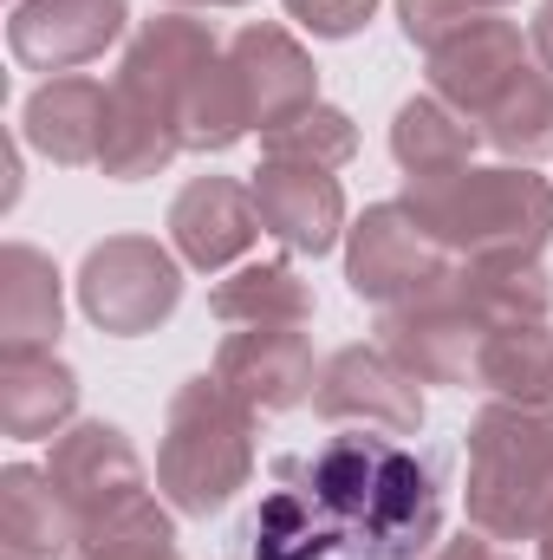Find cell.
Here are the masks:
<instances>
[{
  "label": "cell",
  "instance_id": "cell-1",
  "mask_svg": "<svg viewBox=\"0 0 553 560\" xmlns=\"http://www.w3.org/2000/svg\"><path fill=\"white\" fill-rule=\"evenodd\" d=\"M306 495L352 560H423L443 528V495L430 463L398 436H332L306 469Z\"/></svg>",
  "mask_w": 553,
  "mask_h": 560
},
{
  "label": "cell",
  "instance_id": "cell-2",
  "mask_svg": "<svg viewBox=\"0 0 553 560\" xmlns=\"http://www.w3.org/2000/svg\"><path fill=\"white\" fill-rule=\"evenodd\" d=\"M411 215L456 261H541L553 242V183L528 163H469L404 189Z\"/></svg>",
  "mask_w": 553,
  "mask_h": 560
},
{
  "label": "cell",
  "instance_id": "cell-3",
  "mask_svg": "<svg viewBox=\"0 0 553 560\" xmlns=\"http://www.w3.org/2000/svg\"><path fill=\"white\" fill-rule=\"evenodd\" d=\"M255 476V411L215 378H189L169 398L163 443H156V489L169 495L176 515H222Z\"/></svg>",
  "mask_w": 553,
  "mask_h": 560
},
{
  "label": "cell",
  "instance_id": "cell-4",
  "mask_svg": "<svg viewBox=\"0 0 553 560\" xmlns=\"http://www.w3.org/2000/svg\"><path fill=\"white\" fill-rule=\"evenodd\" d=\"M469 528L489 541H541L553 528V411L489 405L469 423Z\"/></svg>",
  "mask_w": 553,
  "mask_h": 560
},
{
  "label": "cell",
  "instance_id": "cell-5",
  "mask_svg": "<svg viewBox=\"0 0 553 560\" xmlns=\"http://www.w3.org/2000/svg\"><path fill=\"white\" fill-rule=\"evenodd\" d=\"M79 306L98 332L143 339L183 306V261L150 235H105L79 261Z\"/></svg>",
  "mask_w": 553,
  "mask_h": 560
},
{
  "label": "cell",
  "instance_id": "cell-6",
  "mask_svg": "<svg viewBox=\"0 0 553 560\" xmlns=\"http://www.w3.org/2000/svg\"><path fill=\"white\" fill-rule=\"evenodd\" d=\"M489 319L462 300L456 275L416 300H398L378 313V346L411 372L416 385H475L489 352Z\"/></svg>",
  "mask_w": 553,
  "mask_h": 560
},
{
  "label": "cell",
  "instance_id": "cell-7",
  "mask_svg": "<svg viewBox=\"0 0 553 560\" xmlns=\"http://www.w3.org/2000/svg\"><path fill=\"white\" fill-rule=\"evenodd\" d=\"M449 275H456V255L416 222L411 202H372L345 229V287L358 300H372L378 313L443 287Z\"/></svg>",
  "mask_w": 553,
  "mask_h": 560
},
{
  "label": "cell",
  "instance_id": "cell-8",
  "mask_svg": "<svg viewBox=\"0 0 553 560\" xmlns=\"http://www.w3.org/2000/svg\"><path fill=\"white\" fill-rule=\"evenodd\" d=\"M215 59H222V46H215V33L202 20L156 13V20L138 26V39L125 46V66L111 79V98H125V105H138L150 118L176 125V138H183V98L202 79V66H215Z\"/></svg>",
  "mask_w": 553,
  "mask_h": 560
},
{
  "label": "cell",
  "instance_id": "cell-9",
  "mask_svg": "<svg viewBox=\"0 0 553 560\" xmlns=\"http://www.w3.org/2000/svg\"><path fill=\"white\" fill-rule=\"evenodd\" d=\"M313 411L326 423H358L385 436H416L423 430V385L385 352V346H345L319 365Z\"/></svg>",
  "mask_w": 553,
  "mask_h": 560
},
{
  "label": "cell",
  "instance_id": "cell-10",
  "mask_svg": "<svg viewBox=\"0 0 553 560\" xmlns=\"http://www.w3.org/2000/svg\"><path fill=\"white\" fill-rule=\"evenodd\" d=\"M528 52H534V46L521 39V26H515V20L482 13V20H469L462 33H449V39L430 52V92L482 131L489 105L521 79Z\"/></svg>",
  "mask_w": 553,
  "mask_h": 560
},
{
  "label": "cell",
  "instance_id": "cell-11",
  "mask_svg": "<svg viewBox=\"0 0 553 560\" xmlns=\"http://www.w3.org/2000/svg\"><path fill=\"white\" fill-rule=\"evenodd\" d=\"M46 476L59 482V495L72 502V515L85 528L143 495V456L131 450V436L105 418H85L72 430H59L52 456H46Z\"/></svg>",
  "mask_w": 553,
  "mask_h": 560
},
{
  "label": "cell",
  "instance_id": "cell-12",
  "mask_svg": "<svg viewBox=\"0 0 553 560\" xmlns=\"http://www.w3.org/2000/svg\"><path fill=\"white\" fill-rule=\"evenodd\" d=\"M215 378L255 411V418H280L293 405L313 398L319 365H313V339L299 326H235L215 352Z\"/></svg>",
  "mask_w": 553,
  "mask_h": 560
},
{
  "label": "cell",
  "instance_id": "cell-13",
  "mask_svg": "<svg viewBox=\"0 0 553 560\" xmlns=\"http://www.w3.org/2000/svg\"><path fill=\"white\" fill-rule=\"evenodd\" d=\"M131 7L125 0H20L7 20V46L26 72H72L85 59H98L105 46H118Z\"/></svg>",
  "mask_w": 553,
  "mask_h": 560
},
{
  "label": "cell",
  "instance_id": "cell-14",
  "mask_svg": "<svg viewBox=\"0 0 553 560\" xmlns=\"http://www.w3.org/2000/svg\"><path fill=\"white\" fill-rule=\"evenodd\" d=\"M228 66H235V79L248 92V112H255V131L261 138L319 105V66H313V52L286 26H274V20L242 26L228 39Z\"/></svg>",
  "mask_w": 553,
  "mask_h": 560
},
{
  "label": "cell",
  "instance_id": "cell-15",
  "mask_svg": "<svg viewBox=\"0 0 553 560\" xmlns=\"http://www.w3.org/2000/svg\"><path fill=\"white\" fill-rule=\"evenodd\" d=\"M248 189H255L261 229L280 248H293V255H332L339 248V235H345V189H339L332 170L268 156Z\"/></svg>",
  "mask_w": 553,
  "mask_h": 560
},
{
  "label": "cell",
  "instance_id": "cell-16",
  "mask_svg": "<svg viewBox=\"0 0 553 560\" xmlns=\"http://www.w3.org/2000/svg\"><path fill=\"white\" fill-rule=\"evenodd\" d=\"M255 235H261V209H255V189L235 176H196L169 202V242L202 275L242 261L255 248Z\"/></svg>",
  "mask_w": 553,
  "mask_h": 560
},
{
  "label": "cell",
  "instance_id": "cell-17",
  "mask_svg": "<svg viewBox=\"0 0 553 560\" xmlns=\"http://www.w3.org/2000/svg\"><path fill=\"white\" fill-rule=\"evenodd\" d=\"M105 118H111V92H105L98 79L59 72V79H46V85L26 98L20 138L33 143L46 163H59V170H85V163H98V150H105Z\"/></svg>",
  "mask_w": 553,
  "mask_h": 560
},
{
  "label": "cell",
  "instance_id": "cell-18",
  "mask_svg": "<svg viewBox=\"0 0 553 560\" xmlns=\"http://www.w3.org/2000/svg\"><path fill=\"white\" fill-rule=\"evenodd\" d=\"M85 535V522L72 515V502L59 495V482L33 463H7L0 469V548L33 560H72Z\"/></svg>",
  "mask_w": 553,
  "mask_h": 560
},
{
  "label": "cell",
  "instance_id": "cell-19",
  "mask_svg": "<svg viewBox=\"0 0 553 560\" xmlns=\"http://www.w3.org/2000/svg\"><path fill=\"white\" fill-rule=\"evenodd\" d=\"M79 372L52 352H0V430L20 443L72 430Z\"/></svg>",
  "mask_w": 553,
  "mask_h": 560
},
{
  "label": "cell",
  "instance_id": "cell-20",
  "mask_svg": "<svg viewBox=\"0 0 553 560\" xmlns=\"http://www.w3.org/2000/svg\"><path fill=\"white\" fill-rule=\"evenodd\" d=\"M66 319L59 300V268L33 242L0 248V352H52Z\"/></svg>",
  "mask_w": 553,
  "mask_h": 560
},
{
  "label": "cell",
  "instance_id": "cell-21",
  "mask_svg": "<svg viewBox=\"0 0 553 560\" xmlns=\"http://www.w3.org/2000/svg\"><path fill=\"white\" fill-rule=\"evenodd\" d=\"M475 143H482V131H475L462 112H449L436 92L404 98L398 118H391V156H398V170H404L411 183L469 170V163H475Z\"/></svg>",
  "mask_w": 553,
  "mask_h": 560
},
{
  "label": "cell",
  "instance_id": "cell-22",
  "mask_svg": "<svg viewBox=\"0 0 553 560\" xmlns=\"http://www.w3.org/2000/svg\"><path fill=\"white\" fill-rule=\"evenodd\" d=\"M209 313L222 326H306L313 287L299 280L293 261H255V268H235L209 293Z\"/></svg>",
  "mask_w": 553,
  "mask_h": 560
},
{
  "label": "cell",
  "instance_id": "cell-23",
  "mask_svg": "<svg viewBox=\"0 0 553 560\" xmlns=\"http://www.w3.org/2000/svg\"><path fill=\"white\" fill-rule=\"evenodd\" d=\"M456 287L489 319V332L548 326V313H553V280L541 261H462L456 268Z\"/></svg>",
  "mask_w": 553,
  "mask_h": 560
},
{
  "label": "cell",
  "instance_id": "cell-24",
  "mask_svg": "<svg viewBox=\"0 0 553 560\" xmlns=\"http://www.w3.org/2000/svg\"><path fill=\"white\" fill-rule=\"evenodd\" d=\"M482 143L502 150L508 163H541V156H553V72L521 66V79L489 105Z\"/></svg>",
  "mask_w": 553,
  "mask_h": 560
},
{
  "label": "cell",
  "instance_id": "cell-25",
  "mask_svg": "<svg viewBox=\"0 0 553 560\" xmlns=\"http://www.w3.org/2000/svg\"><path fill=\"white\" fill-rule=\"evenodd\" d=\"M482 392H495L502 405H534L553 411V326H508L489 339L482 352Z\"/></svg>",
  "mask_w": 553,
  "mask_h": 560
},
{
  "label": "cell",
  "instance_id": "cell-26",
  "mask_svg": "<svg viewBox=\"0 0 553 560\" xmlns=\"http://www.w3.org/2000/svg\"><path fill=\"white\" fill-rule=\"evenodd\" d=\"M248 131H255V112H248V92H242V79L222 52L215 66H202V79L183 98V150L215 156V150H235Z\"/></svg>",
  "mask_w": 553,
  "mask_h": 560
},
{
  "label": "cell",
  "instance_id": "cell-27",
  "mask_svg": "<svg viewBox=\"0 0 553 560\" xmlns=\"http://www.w3.org/2000/svg\"><path fill=\"white\" fill-rule=\"evenodd\" d=\"M176 156H183L176 125H163V118H150V112H138V105L111 98V118H105V150H98V170H105L111 183H143V176H163Z\"/></svg>",
  "mask_w": 553,
  "mask_h": 560
},
{
  "label": "cell",
  "instance_id": "cell-28",
  "mask_svg": "<svg viewBox=\"0 0 553 560\" xmlns=\"http://www.w3.org/2000/svg\"><path fill=\"white\" fill-rule=\"evenodd\" d=\"M248 548H255V560H319L332 548V528L306 489H274L248 522Z\"/></svg>",
  "mask_w": 553,
  "mask_h": 560
},
{
  "label": "cell",
  "instance_id": "cell-29",
  "mask_svg": "<svg viewBox=\"0 0 553 560\" xmlns=\"http://www.w3.org/2000/svg\"><path fill=\"white\" fill-rule=\"evenodd\" d=\"M72 560H183L176 555V522H169L150 495H138V502H125L118 515L92 522V528L79 535Z\"/></svg>",
  "mask_w": 553,
  "mask_h": 560
},
{
  "label": "cell",
  "instance_id": "cell-30",
  "mask_svg": "<svg viewBox=\"0 0 553 560\" xmlns=\"http://www.w3.org/2000/svg\"><path fill=\"white\" fill-rule=\"evenodd\" d=\"M268 156L280 163H313V170H345L352 156H358V125L339 112V105H313V112H299L293 125H280L268 131Z\"/></svg>",
  "mask_w": 553,
  "mask_h": 560
},
{
  "label": "cell",
  "instance_id": "cell-31",
  "mask_svg": "<svg viewBox=\"0 0 553 560\" xmlns=\"http://www.w3.org/2000/svg\"><path fill=\"white\" fill-rule=\"evenodd\" d=\"M469 20H482V7L475 0H398V26H404V39L423 46V52H436L449 33H462Z\"/></svg>",
  "mask_w": 553,
  "mask_h": 560
},
{
  "label": "cell",
  "instance_id": "cell-32",
  "mask_svg": "<svg viewBox=\"0 0 553 560\" xmlns=\"http://www.w3.org/2000/svg\"><path fill=\"white\" fill-rule=\"evenodd\" d=\"M286 13H293L306 33H319V39H352V33L378 13V0H286Z\"/></svg>",
  "mask_w": 553,
  "mask_h": 560
},
{
  "label": "cell",
  "instance_id": "cell-33",
  "mask_svg": "<svg viewBox=\"0 0 553 560\" xmlns=\"http://www.w3.org/2000/svg\"><path fill=\"white\" fill-rule=\"evenodd\" d=\"M423 560H515V555H502V548H495L489 535H475V528H462L456 541H436V548H430Z\"/></svg>",
  "mask_w": 553,
  "mask_h": 560
},
{
  "label": "cell",
  "instance_id": "cell-34",
  "mask_svg": "<svg viewBox=\"0 0 553 560\" xmlns=\"http://www.w3.org/2000/svg\"><path fill=\"white\" fill-rule=\"evenodd\" d=\"M528 46H534L541 72H553V0H541V13H534V26H528Z\"/></svg>",
  "mask_w": 553,
  "mask_h": 560
},
{
  "label": "cell",
  "instance_id": "cell-35",
  "mask_svg": "<svg viewBox=\"0 0 553 560\" xmlns=\"http://www.w3.org/2000/svg\"><path fill=\"white\" fill-rule=\"evenodd\" d=\"M169 7H248V0H169Z\"/></svg>",
  "mask_w": 553,
  "mask_h": 560
},
{
  "label": "cell",
  "instance_id": "cell-36",
  "mask_svg": "<svg viewBox=\"0 0 553 560\" xmlns=\"http://www.w3.org/2000/svg\"><path fill=\"white\" fill-rule=\"evenodd\" d=\"M475 7H482V13H502V7H515V0H475Z\"/></svg>",
  "mask_w": 553,
  "mask_h": 560
},
{
  "label": "cell",
  "instance_id": "cell-37",
  "mask_svg": "<svg viewBox=\"0 0 553 560\" xmlns=\"http://www.w3.org/2000/svg\"><path fill=\"white\" fill-rule=\"evenodd\" d=\"M541 560H553V528H548V535H541Z\"/></svg>",
  "mask_w": 553,
  "mask_h": 560
},
{
  "label": "cell",
  "instance_id": "cell-38",
  "mask_svg": "<svg viewBox=\"0 0 553 560\" xmlns=\"http://www.w3.org/2000/svg\"><path fill=\"white\" fill-rule=\"evenodd\" d=\"M0 560H33V555H13V548H0Z\"/></svg>",
  "mask_w": 553,
  "mask_h": 560
}]
</instances>
